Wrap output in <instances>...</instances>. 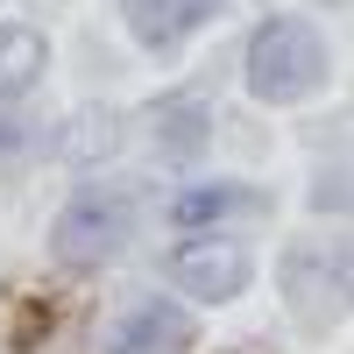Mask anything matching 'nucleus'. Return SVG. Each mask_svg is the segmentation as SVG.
<instances>
[{
    "instance_id": "3",
    "label": "nucleus",
    "mask_w": 354,
    "mask_h": 354,
    "mask_svg": "<svg viewBox=\"0 0 354 354\" xmlns=\"http://www.w3.org/2000/svg\"><path fill=\"white\" fill-rule=\"evenodd\" d=\"M185 347H192V319L163 298H142L106 326V354H185Z\"/></svg>"
},
{
    "instance_id": "2",
    "label": "nucleus",
    "mask_w": 354,
    "mask_h": 354,
    "mask_svg": "<svg viewBox=\"0 0 354 354\" xmlns=\"http://www.w3.org/2000/svg\"><path fill=\"white\" fill-rule=\"evenodd\" d=\"M128 241V198L121 192H78L57 220V255L64 262H106Z\"/></svg>"
},
{
    "instance_id": "6",
    "label": "nucleus",
    "mask_w": 354,
    "mask_h": 354,
    "mask_svg": "<svg viewBox=\"0 0 354 354\" xmlns=\"http://www.w3.org/2000/svg\"><path fill=\"white\" fill-rule=\"evenodd\" d=\"M43 78V36L36 28H0V100L28 93Z\"/></svg>"
},
{
    "instance_id": "1",
    "label": "nucleus",
    "mask_w": 354,
    "mask_h": 354,
    "mask_svg": "<svg viewBox=\"0 0 354 354\" xmlns=\"http://www.w3.org/2000/svg\"><path fill=\"white\" fill-rule=\"evenodd\" d=\"M326 78V50L305 21H262L248 43V93L255 100H305Z\"/></svg>"
},
{
    "instance_id": "4",
    "label": "nucleus",
    "mask_w": 354,
    "mask_h": 354,
    "mask_svg": "<svg viewBox=\"0 0 354 354\" xmlns=\"http://www.w3.org/2000/svg\"><path fill=\"white\" fill-rule=\"evenodd\" d=\"M177 283L192 290V298H241V283H248V255L234 248V241H192L185 255H177Z\"/></svg>"
},
{
    "instance_id": "7",
    "label": "nucleus",
    "mask_w": 354,
    "mask_h": 354,
    "mask_svg": "<svg viewBox=\"0 0 354 354\" xmlns=\"http://www.w3.org/2000/svg\"><path fill=\"white\" fill-rule=\"evenodd\" d=\"M255 192H234V185H213V192H185L177 198V220H227V213H248Z\"/></svg>"
},
{
    "instance_id": "5",
    "label": "nucleus",
    "mask_w": 354,
    "mask_h": 354,
    "mask_svg": "<svg viewBox=\"0 0 354 354\" xmlns=\"http://www.w3.org/2000/svg\"><path fill=\"white\" fill-rule=\"evenodd\" d=\"M121 8H128V28L149 50H170V43H185L198 21H213L227 0H121Z\"/></svg>"
},
{
    "instance_id": "8",
    "label": "nucleus",
    "mask_w": 354,
    "mask_h": 354,
    "mask_svg": "<svg viewBox=\"0 0 354 354\" xmlns=\"http://www.w3.org/2000/svg\"><path fill=\"white\" fill-rule=\"evenodd\" d=\"M15 149H21V128H15V121H8V113H0V163H8V156H15Z\"/></svg>"
}]
</instances>
